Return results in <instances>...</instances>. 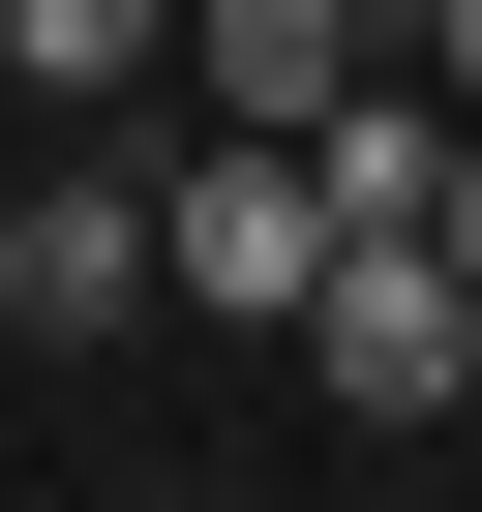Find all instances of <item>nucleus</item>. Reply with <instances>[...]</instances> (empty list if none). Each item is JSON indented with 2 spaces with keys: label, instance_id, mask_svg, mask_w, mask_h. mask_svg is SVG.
<instances>
[{
  "label": "nucleus",
  "instance_id": "nucleus-1",
  "mask_svg": "<svg viewBox=\"0 0 482 512\" xmlns=\"http://www.w3.org/2000/svg\"><path fill=\"white\" fill-rule=\"evenodd\" d=\"M332 241H362V211H332V151H302V121H211V151L151 181V272H181L211 332H302V302H332Z\"/></svg>",
  "mask_w": 482,
  "mask_h": 512
},
{
  "label": "nucleus",
  "instance_id": "nucleus-2",
  "mask_svg": "<svg viewBox=\"0 0 482 512\" xmlns=\"http://www.w3.org/2000/svg\"><path fill=\"white\" fill-rule=\"evenodd\" d=\"M302 392H332V422H452V392H482V272H452L422 211H392V241H332V302H302Z\"/></svg>",
  "mask_w": 482,
  "mask_h": 512
},
{
  "label": "nucleus",
  "instance_id": "nucleus-3",
  "mask_svg": "<svg viewBox=\"0 0 482 512\" xmlns=\"http://www.w3.org/2000/svg\"><path fill=\"white\" fill-rule=\"evenodd\" d=\"M181 272H151V181H31V211H0V332H31V362H91V332H151Z\"/></svg>",
  "mask_w": 482,
  "mask_h": 512
},
{
  "label": "nucleus",
  "instance_id": "nucleus-4",
  "mask_svg": "<svg viewBox=\"0 0 482 512\" xmlns=\"http://www.w3.org/2000/svg\"><path fill=\"white\" fill-rule=\"evenodd\" d=\"M181 61H211V121H332L392 61V0H181Z\"/></svg>",
  "mask_w": 482,
  "mask_h": 512
},
{
  "label": "nucleus",
  "instance_id": "nucleus-5",
  "mask_svg": "<svg viewBox=\"0 0 482 512\" xmlns=\"http://www.w3.org/2000/svg\"><path fill=\"white\" fill-rule=\"evenodd\" d=\"M0 31H31V91H151V61H181V0H0Z\"/></svg>",
  "mask_w": 482,
  "mask_h": 512
},
{
  "label": "nucleus",
  "instance_id": "nucleus-6",
  "mask_svg": "<svg viewBox=\"0 0 482 512\" xmlns=\"http://www.w3.org/2000/svg\"><path fill=\"white\" fill-rule=\"evenodd\" d=\"M392 61H422V91H482V0H392Z\"/></svg>",
  "mask_w": 482,
  "mask_h": 512
},
{
  "label": "nucleus",
  "instance_id": "nucleus-7",
  "mask_svg": "<svg viewBox=\"0 0 482 512\" xmlns=\"http://www.w3.org/2000/svg\"><path fill=\"white\" fill-rule=\"evenodd\" d=\"M31 121H61V91H31V31H0V151H31Z\"/></svg>",
  "mask_w": 482,
  "mask_h": 512
},
{
  "label": "nucleus",
  "instance_id": "nucleus-8",
  "mask_svg": "<svg viewBox=\"0 0 482 512\" xmlns=\"http://www.w3.org/2000/svg\"><path fill=\"white\" fill-rule=\"evenodd\" d=\"M422 241H452V272H482V151H452V211H422Z\"/></svg>",
  "mask_w": 482,
  "mask_h": 512
}]
</instances>
